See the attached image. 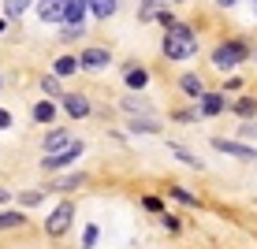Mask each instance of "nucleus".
<instances>
[{
  "instance_id": "2f4dec72",
  "label": "nucleus",
  "mask_w": 257,
  "mask_h": 249,
  "mask_svg": "<svg viewBox=\"0 0 257 249\" xmlns=\"http://www.w3.org/2000/svg\"><path fill=\"white\" fill-rule=\"evenodd\" d=\"M242 138H257V127H253V123H246V127H242Z\"/></svg>"
},
{
  "instance_id": "423d86ee",
  "label": "nucleus",
  "mask_w": 257,
  "mask_h": 249,
  "mask_svg": "<svg viewBox=\"0 0 257 249\" xmlns=\"http://www.w3.org/2000/svg\"><path fill=\"white\" fill-rule=\"evenodd\" d=\"M86 12H90V0H67L64 4V23L67 26H82Z\"/></svg>"
},
{
  "instance_id": "6ab92c4d",
  "label": "nucleus",
  "mask_w": 257,
  "mask_h": 249,
  "mask_svg": "<svg viewBox=\"0 0 257 249\" xmlns=\"http://www.w3.org/2000/svg\"><path fill=\"white\" fill-rule=\"evenodd\" d=\"M146 82H149V75H146L142 67H131V71H127V86H131V90H142Z\"/></svg>"
},
{
  "instance_id": "f704fd0d",
  "label": "nucleus",
  "mask_w": 257,
  "mask_h": 249,
  "mask_svg": "<svg viewBox=\"0 0 257 249\" xmlns=\"http://www.w3.org/2000/svg\"><path fill=\"white\" fill-rule=\"evenodd\" d=\"M0 30H4V23H0Z\"/></svg>"
},
{
  "instance_id": "aec40b11",
  "label": "nucleus",
  "mask_w": 257,
  "mask_h": 249,
  "mask_svg": "<svg viewBox=\"0 0 257 249\" xmlns=\"http://www.w3.org/2000/svg\"><path fill=\"white\" fill-rule=\"evenodd\" d=\"M75 71H78V60H75V56H60V60H56V75H60V78H64V75H75Z\"/></svg>"
},
{
  "instance_id": "c85d7f7f",
  "label": "nucleus",
  "mask_w": 257,
  "mask_h": 249,
  "mask_svg": "<svg viewBox=\"0 0 257 249\" xmlns=\"http://www.w3.org/2000/svg\"><path fill=\"white\" fill-rule=\"evenodd\" d=\"M38 201H41L38 190H30V193H23V197H19V204H38Z\"/></svg>"
},
{
  "instance_id": "20e7f679",
  "label": "nucleus",
  "mask_w": 257,
  "mask_h": 249,
  "mask_svg": "<svg viewBox=\"0 0 257 249\" xmlns=\"http://www.w3.org/2000/svg\"><path fill=\"white\" fill-rule=\"evenodd\" d=\"M82 153H86V145H82V141H71L64 153H56V156H45V160H41V167H45V171H56V167H67L71 160H78Z\"/></svg>"
},
{
  "instance_id": "4be33fe9",
  "label": "nucleus",
  "mask_w": 257,
  "mask_h": 249,
  "mask_svg": "<svg viewBox=\"0 0 257 249\" xmlns=\"http://www.w3.org/2000/svg\"><path fill=\"white\" fill-rule=\"evenodd\" d=\"M235 112L238 115H253L257 112V101H253V97H242V101H235Z\"/></svg>"
},
{
  "instance_id": "393cba45",
  "label": "nucleus",
  "mask_w": 257,
  "mask_h": 249,
  "mask_svg": "<svg viewBox=\"0 0 257 249\" xmlns=\"http://www.w3.org/2000/svg\"><path fill=\"white\" fill-rule=\"evenodd\" d=\"M41 90H45L49 97H56V93H60V82H56V78H49V75H45V78H41Z\"/></svg>"
},
{
  "instance_id": "6e6552de",
  "label": "nucleus",
  "mask_w": 257,
  "mask_h": 249,
  "mask_svg": "<svg viewBox=\"0 0 257 249\" xmlns=\"http://www.w3.org/2000/svg\"><path fill=\"white\" fill-rule=\"evenodd\" d=\"M67 145H71V134H67V130H49V134H45V156L64 153Z\"/></svg>"
},
{
  "instance_id": "7c9ffc66",
  "label": "nucleus",
  "mask_w": 257,
  "mask_h": 249,
  "mask_svg": "<svg viewBox=\"0 0 257 249\" xmlns=\"http://www.w3.org/2000/svg\"><path fill=\"white\" fill-rule=\"evenodd\" d=\"M8 127H12V115H8L4 108H0V130H8Z\"/></svg>"
},
{
  "instance_id": "1a4fd4ad",
  "label": "nucleus",
  "mask_w": 257,
  "mask_h": 249,
  "mask_svg": "<svg viewBox=\"0 0 257 249\" xmlns=\"http://www.w3.org/2000/svg\"><path fill=\"white\" fill-rule=\"evenodd\" d=\"M64 108H67V115H75V119H86V115H90V101H86L82 93H67Z\"/></svg>"
},
{
  "instance_id": "9b49d317",
  "label": "nucleus",
  "mask_w": 257,
  "mask_h": 249,
  "mask_svg": "<svg viewBox=\"0 0 257 249\" xmlns=\"http://www.w3.org/2000/svg\"><path fill=\"white\" fill-rule=\"evenodd\" d=\"M224 112V97L220 93H201V115H220Z\"/></svg>"
},
{
  "instance_id": "7ed1b4c3",
  "label": "nucleus",
  "mask_w": 257,
  "mask_h": 249,
  "mask_svg": "<svg viewBox=\"0 0 257 249\" xmlns=\"http://www.w3.org/2000/svg\"><path fill=\"white\" fill-rule=\"evenodd\" d=\"M246 60V45H238V41H231V45H220L216 52H212V64H216L220 71H231Z\"/></svg>"
},
{
  "instance_id": "f8f14e48",
  "label": "nucleus",
  "mask_w": 257,
  "mask_h": 249,
  "mask_svg": "<svg viewBox=\"0 0 257 249\" xmlns=\"http://www.w3.org/2000/svg\"><path fill=\"white\" fill-rule=\"evenodd\" d=\"M164 0H146V8H142V19H164V26H172V19H168V12H161Z\"/></svg>"
},
{
  "instance_id": "9d476101",
  "label": "nucleus",
  "mask_w": 257,
  "mask_h": 249,
  "mask_svg": "<svg viewBox=\"0 0 257 249\" xmlns=\"http://www.w3.org/2000/svg\"><path fill=\"white\" fill-rule=\"evenodd\" d=\"M78 64L90 67V71H101V67H108V52H101V49H86Z\"/></svg>"
},
{
  "instance_id": "473e14b6",
  "label": "nucleus",
  "mask_w": 257,
  "mask_h": 249,
  "mask_svg": "<svg viewBox=\"0 0 257 249\" xmlns=\"http://www.w3.org/2000/svg\"><path fill=\"white\" fill-rule=\"evenodd\" d=\"M4 201H8V190H0V204H4Z\"/></svg>"
},
{
  "instance_id": "4468645a",
  "label": "nucleus",
  "mask_w": 257,
  "mask_h": 249,
  "mask_svg": "<svg viewBox=\"0 0 257 249\" xmlns=\"http://www.w3.org/2000/svg\"><path fill=\"white\" fill-rule=\"evenodd\" d=\"M34 119H38V123H52V119H56V104H52V101L34 104Z\"/></svg>"
},
{
  "instance_id": "39448f33",
  "label": "nucleus",
  "mask_w": 257,
  "mask_h": 249,
  "mask_svg": "<svg viewBox=\"0 0 257 249\" xmlns=\"http://www.w3.org/2000/svg\"><path fill=\"white\" fill-rule=\"evenodd\" d=\"M212 149H220V153H227V156H238V160H250V164H257V149H250V145H242V141L212 138Z\"/></svg>"
},
{
  "instance_id": "f03ea898",
  "label": "nucleus",
  "mask_w": 257,
  "mask_h": 249,
  "mask_svg": "<svg viewBox=\"0 0 257 249\" xmlns=\"http://www.w3.org/2000/svg\"><path fill=\"white\" fill-rule=\"evenodd\" d=\"M71 219H75V204H71V201H60L56 208L49 212V219H45V234H49V238H60V234H67Z\"/></svg>"
},
{
  "instance_id": "0eeeda50",
  "label": "nucleus",
  "mask_w": 257,
  "mask_h": 249,
  "mask_svg": "<svg viewBox=\"0 0 257 249\" xmlns=\"http://www.w3.org/2000/svg\"><path fill=\"white\" fill-rule=\"evenodd\" d=\"M64 4L67 0H41L38 4V15L45 23H64Z\"/></svg>"
},
{
  "instance_id": "2eb2a0df",
  "label": "nucleus",
  "mask_w": 257,
  "mask_h": 249,
  "mask_svg": "<svg viewBox=\"0 0 257 249\" xmlns=\"http://www.w3.org/2000/svg\"><path fill=\"white\" fill-rule=\"evenodd\" d=\"M90 12L97 19H108V15H116V0H90Z\"/></svg>"
},
{
  "instance_id": "f257e3e1",
  "label": "nucleus",
  "mask_w": 257,
  "mask_h": 249,
  "mask_svg": "<svg viewBox=\"0 0 257 249\" xmlns=\"http://www.w3.org/2000/svg\"><path fill=\"white\" fill-rule=\"evenodd\" d=\"M194 52H198L194 30L183 26V23H172V26H168V38H164V56L168 60H190Z\"/></svg>"
},
{
  "instance_id": "cd10ccee",
  "label": "nucleus",
  "mask_w": 257,
  "mask_h": 249,
  "mask_svg": "<svg viewBox=\"0 0 257 249\" xmlns=\"http://www.w3.org/2000/svg\"><path fill=\"white\" fill-rule=\"evenodd\" d=\"M142 208H149V212H161V208H164V204H161V201H157V197H142Z\"/></svg>"
},
{
  "instance_id": "f3484780",
  "label": "nucleus",
  "mask_w": 257,
  "mask_h": 249,
  "mask_svg": "<svg viewBox=\"0 0 257 249\" xmlns=\"http://www.w3.org/2000/svg\"><path fill=\"white\" fill-rule=\"evenodd\" d=\"M168 149H172V153H175V156H179V160H183V164H187V167H198V171H201V160H198V156H194V153H190V149H183V145H175V141H172V145H168Z\"/></svg>"
},
{
  "instance_id": "b1692460",
  "label": "nucleus",
  "mask_w": 257,
  "mask_h": 249,
  "mask_svg": "<svg viewBox=\"0 0 257 249\" xmlns=\"http://www.w3.org/2000/svg\"><path fill=\"white\" fill-rule=\"evenodd\" d=\"M26 4H30V0H4V12L8 15H19V12H26Z\"/></svg>"
},
{
  "instance_id": "dca6fc26",
  "label": "nucleus",
  "mask_w": 257,
  "mask_h": 249,
  "mask_svg": "<svg viewBox=\"0 0 257 249\" xmlns=\"http://www.w3.org/2000/svg\"><path fill=\"white\" fill-rule=\"evenodd\" d=\"M82 182H86V175H64V179H56L49 190H78Z\"/></svg>"
},
{
  "instance_id": "412c9836",
  "label": "nucleus",
  "mask_w": 257,
  "mask_h": 249,
  "mask_svg": "<svg viewBox=\"0 0 257 249\" xmlns=\"http://www.w3.org/2000/svg\"><path fill=\"white\" fill-rule=\"evenodd\" d=\"M131 130H142V134H157V130H161V123H157V119H131Z\"/></svg>"
},
{
  "instance_id": "5701e85b",
  "label": "nucleus",
  "mask_w": 257,
  "mask_h": 249,
  "mask_svg": "<svg viewBox=\"0 0 257 249\" xmlns=\"http://www.w3.org/2000/svg\"><path fill=\"white\" fill-rule=\"evenodd\" d=\"M172 197H175V201H183V204H194V208H198V197H194V193H187L183 186H175V190H172Z\"/></svg>"
},
{
  "instance_id": "a211bd4d",
  "label": "nucleus",
  "mask_w": 257,
  "mask_h": 249,
  "mask_svg": "<svg viewBox=\"0 0 257 249\" xmlns=\"http://www.w3.org/2000/svg\"><path fill=\"white\" fill-rule=\"evenodd\" d=\"M26 216L23 212H0V230H12V227H23Z\"/></svg>"
},
{
  "instance_id": "c756f323",
  "label": "nucleus",
  "mask_w": 257,
  "mask_h": 249,
  "mask_svg": "<svg viewBox=\"0 0 257 249\" xmlns=\"http://www.w3.org/2000/svg\"><path fill=\"white\" fill-rule=\"evenodd\" d=\"M75 38H82V26H67L64 30V41H75Z\"/></svg>"
},
{
  "instance_id": "a878e982",
  "label": "nucleus",
  "mask_w": 257,
  "mask_h": 249,
  "mask_svg": "<svg viewBox=\"0 0 257 249\" xmlns=\"http://www.w3.org/2000/svg\"><path fill=\"white\" fill-rule=\"evenodd\" d=\"M82 245H86V249H93V245H97V227H93V223L86 227V238H82Z\"/></svg>"
},
{
  "instance_id": "bb28decb",
  "label": "nucleus",
  "mask_w": 257,
  "mask_h": 249,
  "mask_svg": "<svg viewBox=\"0 0 257 249\" xmlns=\"http://www.w3.org/2000/svg\"><path fill=\"white\" fill-rule=\"evenodd\" d=\"M123 108L127 112H149V104L146 101H123Z\"/></svg>"
},
{
  "instance_id": "72a5a7b5",
  "label": "nucleus",
  "mask_w": 257,
  "mask_h": 249,
  "mask_svg": "<svg viewBox=\"0 0 257 249\" xmlns=\"http://www.w3.org/2000/svg\"><path fill=\"white\" fill-rule=\"evenodd\" d=\"M220 4H224V8H231V4H235V0H220Z\"/></svg>"
},
{
  "instance_id": "ddd939ff",
  "label": "nucleus",
  "mask_w": 257,
  "mask_h": 249,
  "mask_svg": "<svg viewBox=\"0 0 257 249\" xmlns=\"http://www.w3.org/2000/svg\"><path fill=\"white\" fill-rule=\"evenodd\" d=\"M179 86H183V93H187V97H201V93H205V86H201L198 75H183Z\"/></svg>"
}]
</instances>
